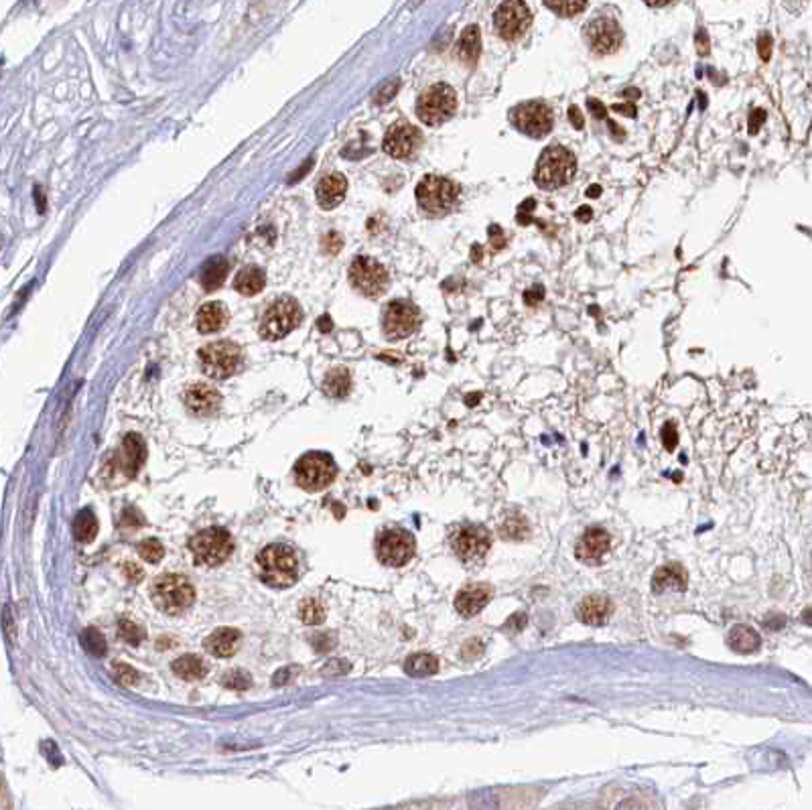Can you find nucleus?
<instances>
[{
	"label": "nucleus",
	"mask_w": 812,
	"mask_h": 810,
	"mask_svg": "<svg viewBox=\"0 0 812 810\" xmlns=\"http://www.w3.org/2000/svg\"><path fill=\"white\" fill-rule=\"evenodd\" d=\"M757 51H759V57L764 62L770 59V55H772V37L770 35H762L757 39Z\"/></svg>",
	"instance_id": "44"
},
{
	"label": "nucleus",
	"mask_w": 812,
	"mask_h": 810,
	"mask_svg": "<svg viewBox=\"0 0 812 810\" xmlns=\"http://www.w3.org/2000/svg\"><path fill=\"white\" fill-rule=\"evenodd\" d=\"M95 532H98V520L92 514V510H84L75 516V522H73V534L80 542H90L94 540Z\"/></svg>",
	"instance_id": "34"
},
{
	"label": "nucleus",
	"mask_w": 812,
	"mask_h": 810,
	"mask_svg": "<svg viewBox=\"0 0 812 810\" xmlns=\"http://www.w3.org/2000/svg\"><path fill=\"white\" fill-rule=\"evenodd\" d=\"M530 23V10L522 0H504L494 15L496 31L500 33V37L506 41L520 39L524 33L528 31Z\"/></svg>",
	"instance_id": "11"
},
{
	"label": "nucleus",
	"mask_w": 812,
	"mask_h": 810,
	"mask_svg": "<svg viewBox=\"0 0 812 810\" xmlns=\"http://www.w3.org/2000/svg\"><path fill=\"white\" fill-rule=\"evenodd\" d=\"M524 299H526L528 305H536V303L542 299V288H540V286H534L532 291H528V293L524 295Z\"/></svg>",
	"instance_id": "51"
},
{
	"label": "nucleus",
	"mask_w": 812,
	"mask_h": 810,
	"mask_svg": "<svg viewBox=\"0 0 812 810\" xmlns=\"http://www.w3.org/2000/svg\"><path fill=\"white\" fill-rule=\"evenodd\" d=\"M624 94L627 95V98H636V95H640V92H638V90H631V88H629V90H625Z\"/></svg>",
	"instance_id": "57"
},
{
	"label": "nucleus",
	"mask_w": 812,
	"mask_h": 810,
	"mask_svg": "<svg viewBox=\"0 0 812 810\" xmlns=\"http://www.w3.org/2000/svg\"><path fill=\"white\" fill-rule=\"evenodd\" d=\"M221 683H223V686H228V688H234V690H244V688H248V686H250L252 679H250V674H248V672H244V670H232V672L223 674Z\"/></svg>",
	"instance_id": "41"
},
{
	"label": "nucleus",
	"mask_w": 812,
	"mask_h": 810,
	"mask_svg": "<svg viewBox=\"0 0 812 810\" xmlns=\"http://www.w3.org/2000/svg\"><path fill=\"white\" fill-rule=\"evenodd\" d=\"M396 88H398V80H394V82H390V84H386V88L384 90H380L382 94L376 95V102H386V100H390L392 95L396 94Z\"/></svg>",
	"instance_id": "47"
},
{
	"label": "nucleus",
	"mask_w": 812,
	"mask_h": 810,
	"mask_svg": "<svg viewBox=\"0 0 812 810\" xmlns=\"http://www.w3.org/2000/svg\"><path fill=\"white\" fill-rule=\"evenodd\" d=\"M82 646L86 648V652L92 656H104L106 654V638L100 629L95 627H88L84 629L82 634Z\"/></svg>",
	"instance_id": "35"
},
{
	"label": "nucleus",
	"mask_w": 812,
	"mask_h": 810,
	"mask_svg": "<svg viewBox=\"0 0 812 810\" xmlns=\"http://www.w3.org/2000/svg\"><path fill=\"white\" fill-rule=\"evenodd\" d=\"M228 266H230L228 260L221 258V256L210 260V262L201 268V275H199V282L203 284V288H205V291H216V288H219V286L223 284V281H225V277H228Z\"/></svg>",
	"instance_id": "30"
},
{
	"label": "nucleus",
	"mask_w": 812,
	"mask_h": 810,
	"mask_svg": "<svg viewBox=\"0 0 812 810\" xmlns=\"http://www.w3.org/2000/svg\"><path fill=\"white\" fill-rule=\"evenodd\" d=\"M240 632L234 629V627H219L216 629L210 638H205L203 646L210 654L218 656V658H230V656L236 654L238 646H240Z\"/></svg>",
	"instance_id": "24"
},
{
	"label": "nucleus",
	"mask_w": 812,
	"mask_h": 810,
	"mask_svg": "<svg viewBox=\"0 0 812 810\" xmlns=\"http://www.w3.org/2000/svg\"><path fill=\"white\" fill-rule=\"evenodd\" d=\"M589 218H591V210H589V205H585V208H581V210L577 212V219H579V221H587Z\"/></svg>",
	"instance_id": "53"
},
{
	"label": "nucleus",
	"mask_w": 812,
	"mask_h": 810,
	"mask_svg": "<svg viewBox=\"0 0 812 810\" xmlns=\"http://www.w3.org/2000/svg\"><path fill=\"white\" fill-rule=\"evenodd\" d=\"M613 110H616V112H620V114H624V116H627V118H634V116H636V108H634V104H616V106H613Z\"/></svg>",
	"instance_id": "52"
},
{
	"label": "nucleus",
	"mask_w": 812,
	"mask_h": 810,
	"mask_svg": "<svg viewBox=\"0 0 812 810\" xmlns=\"http://www.w3.org/2000/svg\"><path fill=\"white\" fill-rule=\"evenodd\" d=\"M264 284H266V275H264V270H260L258 266H246V268H242V270L236 275V279H234L236 291H238L240 295H244V297H254V295H258V293L264 288Z\"/></svg>",
	"instance_id": "29"
},
{
	"label": "nucleus",
	"mask_w": 812,
	"mask_h": 810,
	"mask_svg": "<svg viewBox=\"0 0 812 810\" xmlns=\"http://www.w3.org/2000/svg\"><path fill=\"white\" fill-rule=\"evenodd\" d=\"M569 120H571V125L575 126L577 130H581L583 128V125H585V120H583V114H581V110H579V106H571L569 108Z\"/></svg>",
	"instance_id": "46"
},
{
	"label": "nucleus",
	"mask_w": 812,
	"mask_h": 810,
	"mask_svg": "<svg viewBox=\"0 0 812 810\" xmlns=\"http://www.w3.org/2000/svg\"><path fill=\"white\" fill-rule=\"evenodd\" d=\"M727 644L731 646V650H735L739 654H751L759 648L762 640H759V634L750 625H735L729 632Z\"/></svg>",
	"instance_id": "28"
},
{
	"label": "nucleus",
	"mask_w": 812,
	"mask_h": 810,
	"mask_svg": "<svg viewBox=\"0 0 812 810\" xmlns=\"http://www.w3.org/2000/svg\"><path fill=\"white\" fill-rule=\"evenodd\" d=\"M405 670L410 676H431L439 670L437 656L433 654H414L406 660Z\"/></svg>",
	"instance_id": "33"
},
{
	"label": "nucleus",
	"mask_w": 812,
	"mask_h": 810,
	"mask_svg": "<svg viewBox=\"0 0 812 810\" xmlns=\"http://www.w3.org/2000/svg\"><path fill=\"white\" fill-rule=\"evenodd\" d=\"M646 4H650V6H666V4H670L672 0H644Z\"/></svg>",
	"instance_id": "54"
},
{
	"label": "nucleus",
	"mask_w": 812,
	"mask_h": 810,
	"mask_svg": "<svg viewBox=\"0 0 812 810\" xmlns=\"http://www.w3.org/2000/svg\"><path fill=\"white\" fill-rule=\"evenodd\" d=\"M457 195H459L457 185L445 177H439V175H427L416 185V201H418L421 210H425L427 214H433V216L447 214L453 208Z\"/></svg>",
	"instance_id": "7"
},
{
	"label": "nucleus",
	"mask_w": 812,
	"mask_h": 810,
	"mask_svg": "<svg viewBox=\"0 0 812 810\" xmlns=\"http://www.w3.org/2000/svg\"><path fill=\"white\" fill-rule=\"evenodd\" d=\"M299 616H301V620L305 623L317 625V623H321L325 620V607H323V603H321L319 599H313L311 597V599H305V601L301 603Z\"/></svg>",
	"instance_id": "36"
},
{
	"label": "nucleus",
	"mask_w": 812,
	"mask_h": 810,
	"mask_svg": "<svg viewBox=\"0 0 812 810\" xmlns=\"http://www.w3.org/2000/svg\"><path fill=\"white\" fill-rule=\"evenodd\" d=\"M138 555L145 559L147 562H158L165 555V549L160 544V540L156 538H147L138 544Z\"/></svg>",
	"instance_id": "38"
},
{
	"label": "nucleus",
	"mask_w": 812,
	"mask_h": 810,
	"mask_svg": "<svg viewBox=\"0 0 812 810\" xmlns=\"http://www.w3.org/2000/svg\"><path fill=\"white\" fill-rule=\"evenodd\" d=\"M696 49H699L701 55L709 53V37H707V33L703 31V29L696 33Z\"/></svg>",
	"instance_id": "50"
},
{
	"label": "nucleus",
	"mask_w": 812,
	"mask_h": 810,
	"mask_svg": "<svg viewBox=\"0 0 812 810\" xmlns=\"http://www.w3.org/2000/svg\"><path fill=\"white\" fill-rule=\"evenodd\" d=\"M481 53V33L477 25H469L457 43V57L465 65H475Z\"/></svg>",
	"instance_id": "27"
},
{
	"label": "nucleus",
	"mask_w": 812,
	"mask_h": 810,
	"mask_svg": "<svg viewBox=\"0 0 812 810\" xmlns=\"http://www.w3.org/2000/svg\"><path fill=\"white\" fill-rule=\"evenodd\" d=\"M453 546L463 561L481 559L490 549V532L481 526H465L455 536Z\"/></svg>",
	"instance_id": "17"
},
{
	"label": "nucleus",
	"mask_w": 812,
	"mask_h": 810,
	"mask_svg": "<svg viewBox=\"0 0 812 810\" xmlns=\"http://www.w3.org/2000/svg\"><path fill=\"white\" fill-rule=\"evenodd\" d=\"M501 534H504V538L522 540L528 534V526L522 518H508L501 526Z\"/></svg>",
	"instance_id": "40"
},
{
	"label": "nucleus",
	"mask_w": 812,
	"mask_h": 810,
	"mask_svg": "<svg viewBox=\"0 0 812 810\" xmlns=\"http://www.w3.org/2000/svg\"><path fill=\"white\" fill-rule=\"evenodd\" d=\"M609 551V534L603 528H589L577 542V557L581 561H599Z\"/></svg>",
	"instance_id": "23"
},
{
	"label": "nucleus",
	"mask_w": 812,
	"mask_h": 810,
	"mask_svg": "<svg viewBox=\"0 0 812 810\" xmlns=\"http://www.w3.org/2000/svg\"><path fill=\"white\" fill-rule=\"evenodd\" d=\"M153 599L160 611L169 616H179L195 601V589L189 579L181 575H165L155 581Z\"/></svg>",
	"instance_id": "3"
},
{
	"label": "nucleus",
	"mask_w": 812,
	"mask_h": 810,
	"mask_svg": "<svg viewBox=\"0 0 812 810\" xmlns=\"http://www.w3.org/2000/svg\"><path fill=\"white\" fill-rule=\"evenodd\" d=\"M599 193H601V191H599V185H591V187L587 189V195H589V197H599Z\"/></svg>",
	"instance_id": "56"
},
{
	"label": "nucleus",
	"mask_w": 812,
	"mask_h": 810,
	"mask_svg": "<svg viewBox=\"0 0 812 810\" xmlns=\"http://www.w3.org/2000/svg\"><path fill=\"white\" fill-rule=\"evenodd\" d=\"M457 110L455 90L447 84H435L416 102V116L421 122L429 126H439L447 122Z\"/></svg>",
	"instance_id": "5"
},
{
	"label": "nucleus",
	"mask_w": 812,
	"mask_h": 810,
	"mask_svg": "<svg viewBox=\"0 0 812 810\" xmlns=\"http://www.w3.org/2000/svg\"><path fill=\"white\" fill-rule=\"evenodd\" d=\"M479 252H481V248H479V246H475V248H473V260H479Z\"/></svg>",
	"instance_id": "58"
},
{
	"label": "nucleus",
	"mask_w": 812,
	"mask_h": 810,
	"mask_svg": "<svg viewBox=\"0 0 812 810\" xmlns=\"http://www.w3.org/2000/svg\"><path fill=\"white\" fill-rule=\"evenodd\" d=\"M219 401H221V396H219L218 390L205 382H195L185 390V405L197 416H207V414L216 412Z\"/></svg>",
	"instance_id": "19"
},
{
	"label": "nucleus",
	"mask_w": 812,
	"mask_h": 810,
	"mask_svg": "<svg viewBox=\"0 0 812 810\" xmlns=\"http://www.w3.org/2000/svg\"><path fill=\"white\" fill-rule=\"evenodd\" d=\"M347 193V179L340 173L327 175L317 183V201L323 210H333L344 201Z\"/></svg>",
	"instance_id": "21"
},
{
	"label": "nucleus",
	"mask_w": 812,
	"mask_h": 810,
	"mask_svg": "<svg viewBox=\"0 0 812 810\" xmlns=\"http://www.w3.org/2000/svg\"><path fill=\"white\" fill-rule=\"evenodd\" d=\"M544 4L559 17H575L585 10L587 0H544Z\"/></svg>",
	"instance_id": "37"
},
{
	"label": "nucleus",
	"mask_w": 812,
	"mask_h": 810,
	"mask_svg": "<svg viewBox=\"0 0 812 810\" xmlns=\"http://www.w3.org/2000/svg\"><path fill=\"white\" fill-rule=\"evenodd\" d=\"M201 370L214 380H223L238 372L242 364V349L232 342H214L199 351Z\"/></svg>",
	"instance_id": "6"
},
{
	"label": "nucleus",
	"mask_w": 812,
	"mask_h": 810,
	"mask_svg": "<svg viewBox=\"0 0 812 810\" xmlns=\"http://www.w3.org/2000/svg\"><path fill=\"white\" fill-rule=\"evenodd\" d=\"M516 128L532 138H542L553 130V110L544 102H526L512 112Z\"/></svg>",
	"instance_id": "13"
},
{
	"label": "nucleus",
	"mask_w": 812,
	"mask_h": 810,
	"mask_svg": "<svg viewBox=\"0 0 812 810\" xmlns=\"http://www.w3.org/2000/svg\"><path fill=\"white\" fill-rule=\"evenodd\" d=\"M662 443L666 447V451H672L679 443V433H676V427L672 423H666L662 427Z\"/></svg>",
	"instance_id": "42"
},
{
	"label": "nucleus",
	"mask_w": 812,
	"mask_h": 810,
	"mask_svg": "<svg viewBox=\"0 0 812 810\" xmlns=\"http://www.w3.org/2000/svg\"><path fill=\"white\" fill-rule=\"evenodd\" d=\"M492 599V587L486 585V583H479V585H468L465 589L457 593V599H455V607L457 611L463 616V618H473L475 614H479L488 601Z\"/></svg>",
	"instance_id": "20"
},
{
	"label": "nucleus",
	"mask_w": 812,
	"mask_h": 810,
	"mask_svg": "<svg viewBox=\"0 0 812 810\" xmlns=\"http://www.w3.org/2000/svg\"><path fill=\"white\" fill-rule=\"evenodd\" d=\"M138 679V674H136V670L134 668H130L128 664H118L116 666V681L120 683V685H132L134 681Z\"/></svg>",
	"instance_id": "43"
},
{
	"label": "nucleus",
	"mask_w": 812,
	"mask_h": 810,
	"mask_svg": "<svg viewBox=\"0 0 812 810\" xmlns=\"http://www.w3.org/2000/svg\"><path fill=\"white\" fill-rule=\"evenodd\" d=\"M173 672L183 681H199L205 674V664L199 656H181L173 662Z\"/></svg>",
	"instance_id": "32"
},
{
	"label": "nucleus",
	"mask_w": 812,
	"mask_h": 810,
	"mask_svg": "<svg viewBox=\"0 0 812 810\" xmlns=\"http://www.w3.org/2000/svg\"><path fill=\"white\" fill-rule=\"evenodd\" d=\"M378 559L388 567H403L414 555V538L400 528L384 530L376 542Z\"/></svg>",
	"instance_id": "12"
},
{
	"label": "nucleus",
	"mask_w": 812,
	"mask_h": 810,
	"mask_svg": "<svg viewBox=\"0 0 812 810\" xmlns=\"http://www.w3.org/2000/svg\"><path fill=\"white\" fill-rule=\"evenodd\" d=\"M421 323V313L410 301H392L382 317L384 333L390 340H403L416 331Z\"/></svg>",
	"instance_id": "14"
},
{
	"label": "nucleus",
	"mask_w": 812,
	"mask_h": 810,
	"mask_svg": "<svg viewBox=\"0 0 812 810\" xmlns=\"http://www.w3.org/2000/svg\"><path fill=\"white\" fill-rule=\"evenodd\" d=\"M764 120H766V112H764L762 108H757V110H753V112H751V118H750V132L751 134H755V132L759 130V126L764 125Z\"/></svg>",
	"instance_id": "45"
},
{
	"label": "nucleus",
	"mask_w": 812,
	"mask_h": 810,
	"mask_svg": "<svg viewBox=\"0 0 812 810\" xmlns=\"http://www.w3.org/2000/svg\"><path fill=\"white\" fill-rule=\"evenodd\" d=\"M349 386H351V378L349 372L345 368H333L329 370L325 380H323V392L331 398H342L349 392Z\"/></svg>",
	"instance_id": "31"
},
{
	"label": "nucleus",
	"mask_w": 812,
	"mask_h": 810,
	"mask_svg": "<svg viewBox=\"0 0 812 810\" xmlns=\"http://www.w3.org/2000/svg\"><path fill=\"white\" fill-rule=\"evenodd\" d=\"M421 140H423V134L416 126L408 125V122H396L388 128V132L384 136V153H388L394 158H408L416 153V149L421 147Z\"/></svg>",
	"instance_id": "16"
},
{
	"label": "nucleus",
	"mask_w": 812,
	"mask_h": 810,
	"mask_svg": "<svg viewBox=\"0 0 812 810\" xmlns=\"http://www.w3.org/2000/svg\"><path fill=\"white\" fill-rule=\"evenodd\" d=\"M524 625H526V616H524V614H516V616L510 618V622H506L504 627H508V629H512V632H520Z\"/></svg>",
	"instance_id": "48"
},
{
	"label": "nucleus",
	"mask_w": 812,
	"mask_h": 810,
	"mask_svg": "<svg viewBox=\"0 0 812 810\" xmlns=\"http://www.w3.org/2000/svg\"><path fill=\"white\" fill-rule=\"evenodd\" d=\"M301 307L295 299H288V297H282L277 303H273L264 317H262V323H260V333L266 338V340H281L284 335H288L293 329H297V325L301 323Z\"/></svg>",
	"instance_id": "9"
},
{
	"label": "nucleus",
	"mask_w": 812,
	"mask_h": 810,
	"mask_svg": "<svg viewBox=\"0 0 812 810\" xmlns=\"http://www.w3.org/2000/svg\"><path fill=\"white\" fill-rule=\"evenodd\" d=\"M118 632H120V638H122L124 642H128V644H132V646H138V644L142 642V638H145L142 627H138L136 623L130 622V620H120V623H118Z\"/></svg>",
	"instance_id": "39"
},
{
	"label": "nucleus",
	"mask_w": 812,
	"mask_h": 810,
	"mask_svg": "<svg viewBox=\"0 0 812 810\" xmlns=\"http://www.w3.org/2000/svg\"><path fill=\"white\" fill-rule=\"evenodd\" d=\"M349 282L351 286L362 293L364 297H380L388 286V273L386 268L376 262L374 258L358 256L349 266Z\"/></svg>",
	"instance_id": "10"
},
{
	"label": "nucleus",
	"mask_w": 812,
	"mask_h": 810,
	"mask_svg": "<svg viewBox=\"0 0 812 810\" xmlns=\"http://www.w3.org/2000/svg\"><path fill=\"white\" fill-rule=\"evenodd\" d=\"M687 573L679 562H670L660 567L652 579V589L656 593L685 591L687 589Z\"/></svg>",
	"instance_id": "25"
},
{
	"label": "nucleus",
	"mask_w": 812,
	"mask_h": 810,
	"mask_svg": "<svg viewBox=\"0 0 812 810\" xmlns=\"http://www.w3.org/2000/svg\"><path fill=\"white\" fill-rule=\"evenodd\" d=\"M585 37L589 47L597 55H609L616 53L622 47V29L620 25L609 19V17H597L587 27H585Z\"/></svg>",
	"instance_id": "15"
},
{
	"label": "nucleus",
	"mask_w": 812,
	"mask_h": 810,
	"mask_svg": "<svg viewBox=\"0 0 812 810\" xmlns=\"http://www.w3.org/2000/svg\"><path fill=\"white\" fill-rule=\"evenodd\" d=\"M189 549L193 553V561L197 562V564H201V567H218L232 555L234 542H232L228 530L205 528L201 530V532H197L191 538Z\"/></svg>",
	"instance_id": "4"
},
{
	"label": "nucleus",
	"mask_w": 812,
	"mask_h": 810,
	"mask_svg": "<svg viewBox=\"0 0 812 810\" xmlns=\"http://www.w3.org/2000/svg\"><path fill=\"white\" fill-rule=\"evenodd\" d=\"M258 573L260 579L270 585L284 589L297 581V557L286 544H270L258 555Z\"/></svg>",
	"instance_id": "2"
},
{
	"label": "nucleus",
	"mask_w": 812,
	"mask_h": 810,
	"mask_svg": "<svg viewBox=\"0 0 812 810\" xmlns=\"http://www.w3.org/2000/svg\"><path fill=\"white\" fill-rule=\"evenodd\" d=\"M577 171V160L569 149L561 145H553L542 151V155L536 163V173L534 181L536 185L544 191H555V189L566 185Z\"/></svg>",
	"instance_id": "1"
},
{
	"label": "nucleus",
	"mask_w": 812,
	"mask_h": 810,
	"mask_svg": "<svg viewBox=\"0 0 812 810\" xmlns=\"http://www.w3.org/2000/svg\"><path fill=\"white\" fill-rule=\"evenodd\" d=\"M145 459H147V445H145L142 436L136 435V433L126 435L124 441H122V449H120V453L116 455V466H118V469L124 471L126 477L132 479V477L140 471Z\"/></svg>",
	"instance_id": "18"
},
{
	"label": "nucleus",
	"mask_w": 812,
	"mask_h": 810,
	"mask_svg": "<svg viewBox=\"0 0 812 810\" xmlns=\"http://www.w3.org/2000/svg\"><path fill=\"white\" fill-rule=\"evenodd\" d=\"M613 611V603L609 601V597L601 595V593H593V595H587L581 605H579V618L581 622L589 623V625H603V623L609 620Z\"/></svg>",
	"instance_id": "22"
},
{
	"label": "nucleus",
	"mask_w": 812,
	"mask_h": 810,
	"mask_svg": "<svg viewBox=\"0 0 812 810\" xmlns=\"http://www.w3.org/2000/svg\"><path fill=\"white\" fill-rule=\"evenodd\" d=\"M228 319V309L221 303H205L197 313V329L201 333H216L225 327Z\"/></svg>",
	"instance_id": "26"
},
{
	"label": "nucleus",
	"mask_w": 812,
	"mask_h": 810,
	"mask_svg": "<svg viewBox=\"0 0 812 810\" xmlns=\"http://www.w3.org/2000/svg\"><path fill=\"white\" fill-rule=\"evenodd\" d=\"M335 473L338 468L327 453H307L295 466L297 484L309 492H319L327 488L335 479Z\"/></svg>",
	"instance_id": "8"
},
{
	"label": "nucleus",
	"mask_w": 812,
	"mask_h": 810,
	"mask_svg": "<svg viewBox=\"0 0 812 810\" xmlns=\"http://www.w3.org/2000/svg\"><path fill=\"white\" fill-rule=\"evenodd\" d=\"M587 106H589L591 114H593L597 120L605 118V108H603V104H601L597 98H589V100H587Z\"/></svg>",
	"instance_id": "49"
},
{
	"label": "nucleus",
	"mask_w": 812,
	"mask_h": 810,
	"mask_svg": "<svg viewBox=\"0 0 812 810\" xmlns=\"http://www.w3.org/2000/svg\"><path fill=\"white\" fill-rule=\"evenodd\" d=\"M802 622L809 623V625H812V607H811V609H806V611L802 614Z\"/></svg>",
	"instance_id": "55"
}]
</instances>
